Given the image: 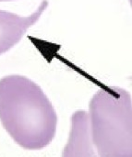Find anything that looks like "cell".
I'll return each instance as SVG.
<instances>
[{
	"instance_id": "1",
	"label": "cell",
	"mask_w": 132,
	"mask_h": 157,
	"mask_svg": "<svg viewBox=\"0 0 132 157\" xmlns=\"http://www.w3.org/2000/svg\"><path fill=\"white\" fill-rule=\"evenodd\" d=\"M0 121L20 147L41 150L55 138L57 115L36 83L12 75L0 79Z\"/></svg>"
},
{
	"instance_id": "2",
	"label": "cell",
	"mask_w": 132,
	"mask_h": 157,
	"mask_svg": "<svg viewBox=\"0 0 132 157\" xmlns=\"http://www.w3.org/2000/svg\"><path fill=\"white\" fill-rule=\"evenodd\" d=\"M89 130L98 155L130 157L131 98L120 87L100 89L90 102Z\"/></svg>"
},
{
	"instance_id": "3",
	"label": "cell",
	"mask_w": 132,
	"mask_h": 157,
	"mask_svg": "<svg viewBox=\"0 0 132 157\" xmlns=\"http://www.w3.org/2000/svg\"><path fill=\"white\" fill-rule=\"evenodd\" d=\"M47 6L48 1L43 0L36 11L28 17L0 10V54L9 51L19 42L27 30L39 20Z\"/></svg>"
},
{
	"instance_id": "4",
	"label": "cell",
	"mask_w": 132,
	"mask_h": 157,
	"mask_svg": "<svg viewBox=\"0 0 132 157\" xmlns=\"http://www.w3.org/2000/svg\"><path fill=\"white\" fill-rule=\"evenodd\" d=\"M0 1L2 2V1H13V0H0Z\"/></svg>"
}]
</instances>
